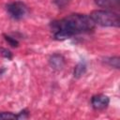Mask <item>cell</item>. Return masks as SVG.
Wrapping results in <instances>:
<instances>
[{"label":"cell","mask_w":120,"mask_h":120,"mask_svg":"<svg viewBox=\"0 0 120 120\" xmlns=\"http://www.w3.org/2000/svg\"><path fill=\"white\" fill-rule=\"evenodd\" d=\"M95 22L90 16L85 14H70L52 23L53 37L57 40L69 38L77 34L93 30Z\"/></svg>","instance_id":"cell-1"},{"label":"cell","mask_w":120,"mask_h":120,"mask_svg":"<svg viewBox=\"0 0 120 120\" xmlns=\"http://www.w3.org/2000/svg\"><path fill=\"white\" fill-rule=\"evenodd\" d=\"M95 24L106 27H118L120 24L119 15L108 9H97L90 14Z\"/></svg>","instance_id":"cell-2"},{"label":"cell","mask_w":120,"mask_h":120,"mask_svg":"<svg viewBox=\"0 0 120 120\" xmlns=\"http://www.w3.org/2000/svg\"><path fill=\"white\" fill-rule=\"evenodd\" d=\"M7 11L12 19L22 20L27 15L28 8L24 3L21 1H15V2L9 3L7 6Z\"/></svg>","instance_id":"cell-3"},{"label":"cell","mask_w":120,"mask_h":120,"mask_svg":"<svg viewBox=\"0 0 120 120\" xmlns=\"http://www.w3.org/2000/svg\"><path fill=\"white\" fill-rule=\"evenodd\" d=\"M109 103H110L109 98L103 94L96 95L91 99V104H92L93 108L96 110H103L108 107Z\"/></svg>","instance_id":"cell-4"},{"label":"cell","mask_w":120,"mask_h":120,"mask_svg":"<svg viewBox=\"0 0 120 120\" xmlns=\"http://www.w3.org/2000/svg\"><path fill=\"white\" fill-rule=\"evenodd\" d=\"M50 64L51 66L55 68V69H61L64 67L65 64V59L61 54H53L51 58H50Z\"/></svg>","instance_id":"cell-5"},{"label":"cell","mask_w":120,"mask_h":120,"mask_svg":"<svg viewBox=\"0 0 120 120\" xmlns=\"http://www.w3.org/2000/svg\"><path fill=\"white\" fill-rule=\"evenodd\" d=\"M96 4L101 8H112L119 7V0H96Z\"/></svg>","instance_id":"cell-6"},{"label":"cell","mask_w":120,"mask_h":120,"mask_svg":"<svg viewBox=\"0 0 120 120\" xmlns=\"http://www.w3.org/2000/svg\"><path fill=\"white\" fill-rule=\"evenodd\" d=\"M86 70V66L84 63H79L76 67H75V69H74V77L76 78H80L82 75L84 74Z\"/></svg>","instance_id":"cell-7"},{"label":"cell","mask_w":120,"mask_h":120,"mask_svg":"<svg viewBox=\"0 0 120 120\" xmlns=\"http://www.w3.org/2000/svg\"><path fill=\"white\" fill-rule=\"evenodd\" d=\"M106 63L108 65H110L112 68H119V57L114 56V57H110L106 59Z\"/></svg>","instance_id":"cell-8"},{"label":"cell","mask_w":120,"mask_h":120,"mask_svg":"<svg viewBox=\"0 0 120 120\" xmlns=\"http://www.w3.org/2000/svg\"><path fill=\"white\" fill-rule=\"evenodd\" d=\"M10 120V119H17V114L12 112H0V120Z\"/></svg>","instance_id":"cell-9"},{"label":"cell","mask_w":120,"mask_h":120,"mask_svg":"<svg viewBox=\"0 0 120 120\" xmlns=\"http://www.w3.org/2000/svg\"><path fill=\"white\" fill-rule=\"evenodd\" d=\"M4 37H5V39L8 42V44L11 45L12 47H17L19 45V42H18V40L16 38H12L10 36H8V35H4Z\"/></svg>","instance_id":"cell-10"},{"label":"cell","mask_w":120,"mask_h":120,"mask_svg":"<svg viewBox=\"0 0 120 120\" xmlns=\"http://www.w3.org/2000/svg\"><path fill=\"white\" fill-rule=\"evenodd\" d=\"M0 53H1L4 57H6V58H8V59H11V57H12L11 52H10L8 50H7V49H1V50H0Z\"/></svg>","instance_id":"cell-11"},{"label":"cell","mask_w":120,"mask_h":120,"mask_svg":"<svg viewBox=\"0 0 120 120\" xmlns=\"http://www.w3.org/2000/svg\"><path fill=\"white\" fill-rule=\"evenodd\" d=\"M25 118H28V112L26 111H22L19 112V114H17V119H25Z\"/></svg>","instance_id":"cell-12"},{"label":"cell","mask_w":120,"mask_h":120,"mask_svg":"<svg viewBox=\"0 0 120 120\" xmlns=\"http://www.w3.org/2000/svg\"><path fill=\"white\" fill-rule=\"evenodd\" d=\"M56 2L58 3V6L59 7H62L63 6V3L64 4H67L68 3V0H56Z\"/></svg>","instance_id":"cell-13"}]
</instances>
